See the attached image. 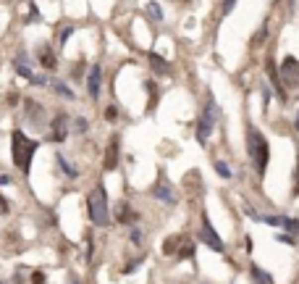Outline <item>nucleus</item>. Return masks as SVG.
<instances>
[{"instance_id": "f257e3e1", "label": "nucleus", "mask_w": 299, "mask_h": 284, "mask_svg": "<svg viewBox=\"0 0 299 284\" xmlns=\"http://www.w3.org/2000/svg\"><path fill=\"white\" fill-rule=\"evenodd\" d=\"M247 155L257 171V177H265L270 163V142L255 124H247Z\"/></svg>"}, {"instance_id": "f03ea898", "label": "nucleus", "mask_w": 299, "mask_h": 284, "mask_svg": "<svg viewBox=\"0 0 299 284\" xmlns=\"http://www.w3.org/2000/svg\"><path fill=\"white\" fill-rule=\"evenodd\" d=\"M37 148H40V142L32 140V137H26L21 129H16V132L11 134V155H13V163L21 169V174H26V177H29V171H32V158H34Z\"/></svg>"}, {"instance_id": "7ed1b4c3", "label": "nucleus", "mask_w": 299, "mask_h": 284, "mask_svg": "<svg viewBox=\"0 0 299 284\" xmlns=\"http://www.w3.org/2000/svg\"><path fill=\"white\" fill-rule=\"evenodd\" d=\"M87 213H89V221L95 226H110V205H108V189L102 182H97L95 189L87 195Z\"/></svg>"}, {"instance_id": "20e7f679", "label": "nucleus", "mask_w": 299, "mask_h": 284, "mask_svg": "<svg viewBox=\"0 0 299 284\" xmlns=\"http://www.w3.org/2000/svg\"><path fill=\"white\" fill-rule=\"evenodd\" d=\"M218 121H221V108L216 103V97L208 95V103H205L202 113L197 118V129H194V137H197L200 145H208V140H210V134H213Z\"/></svg>"}, {"instance_id": "39448f33", "label": "nucleus", "mask_w": 299, "mask_h": 284, "mask_svg": "<svg viewBox=\"0 0 299 284\" xmlns=\"http://www.w3.org/2000/svg\"><path fill=\"white\" fill-rule=\"evenodd\" d=\"M200 245L210 247L213 253H226V242L221 240V234L216 232V226H213L208 210H202V218H200Z\"/></svg>"}, {"instance_id": "423d86ee", "label": "nucleus", "mask_w": 299, "mask_h": 284, "mask_svg": "<svg viewBox=\"0 0 299 284\" xmlns=\"http://www.w3.org/2000/svg\"><path fill=\"white\" fill-rule=\"evenodd\" d=\"M278 79H281V85L286 82L289 87H299V58L294 56H286L281 61V69H278Z\"/></svg>"}, {"instance_id": "0eeeda50", "label": "nucleus", "mask_w": 299, "mask_h": 284, "mask_svg": "<svg viewBox=\"0 0 299 284\" xmlns=\"http://www.w3.org/2000/svg\"><path fill=\"white\" fill-rule=\"evenodd\" d=\"M13 66H16V71H18L24 79H29V85H34V87H48V77L34 74L32 66H29V58H26L24 53H18V58L13 61Z\"/></svg>"}, {"instance_id": "6e6552de", "label": "nucleus", "mask_w": 299, "mask_h": 284, "mask_svg": "<svg viewBox=\"0 0 299 284\" xmlns=\"http://www.w3.org/2000/svg\"><path fill=\"white\" fill-rule=\"evenodd\" d=\"M257 221H263L268 226H276V229H284L286 234H299V221L292 216H263V213H257Z\"/></svg>"}, {"instance_id": "1a4fd4ad", "label": "nucleus", "mask_w": 299, "mask_h": 284, "mask_svg": "<svg viewBox=\"0 0 299 284\" xmlns=\"http://www.w3.org/2000/svg\"><path fill=\"white\" fill-rule=\"evenodd\" d=\"M69 132H71V118L66 113H58L50 121V140L53 142H66Z\"/></svg>"}, {"instance_id": "9d476101", "label": "nucleus", "mask_w": 299, "mask_h": 284, "mask_svg": "<svg viewBox=\"0 0 299 284\" xmlns=\"http://www.w3.org/2000/svg\"><path fill=\"white\" fill-rule=\"evenodd\" d=\"M100 87H102V69H100V63H92L89 71H87V95L92 100H97Z\"/></svg>"}, {"instance_id": "9b49d317", "label": "nucleus", "mask_w": 299, "mask_h": 284, "mask_svg": "<svg viewBox=\"0 0 299 284\" xmlns=\"http://www.w3.org/2000/svg\"><path fill=\"white\" fill-rule=\"evenodd\" d=\"M265 71H268V79H265V82L276 90L278 100H281V103H286L289 95H286V87L281 85V79H278V69H276V63H273V61H265Z\"/></svg>"}, {"instance_id": "f8f14e48", "label": "nucleus", "mask_w": 299, "mask_h": 284, "mask_svg": "<svg viewBox=\"0 0 299 284\" xmlns=\"http://www.w3.org/2000/svg\"><path fill=\"white\" fill-rule=\"evenodd\" d=\"M118 158H121V137L113 134L108 140V150H105V171H116Z\"/></svg>"}, {"instance_id": "ddd939ff", "label": "nucleus", "mask_w": 299, "mask_h": 284, "mask_svg": "<svg viewBox=\"0 0 299 284\" xmlns=\"http://www.w3.org/2000/svg\"><path fill=\"white\" fill-rule=\"evenodd\" d=\"M24 108H26V116L32 118L34 126H42L45 124V108L40 103H34V100L29 97V100H24Z\"/></svg>"}, {"instance_id": "4468645a", "label": "nucleus", "mask_w": 299, "mask_h": 284, "mask_svg": "<svg viewBox=\"0 0 299 284\" xmlns=\"http://www.w3.org/2000/svg\"><path fill=\"white\" fill-rule=\"evenodd\" d=\"M152 197H157V200H160V203H165V205H173V203H176L173 187L165 185V182H160V185L152 187Z\"/></svg>"}, {"instance_id": "2eb2a0df", "label": "nucleus", "mask_w": 299, "mask_h": 284, "mask_svg": "<svg viewBox=\"0 0 299 284\" xmlns=\"http://www.w3.org/2000/svg\"><path fill=\"white\" fill-rule=\"evenodd\" d=\"M147 61H150V66H152V71L157 77H165L168 71H171V63H168L163 56H157V53L152 50V53H147Z\"/></svg>"}, {"instance_id": "dca6fc26", "label": "nucleus", "mask_w": 299, "mask_h": 284, "mask_svg": "<svg viewBox=\"0 0 299 284\" xmlns=\"http://www.w3.org/2000/svg\"><path fill=\"white\" fill-rule=\"evenodd\" d=\"M37 56H40V63H42V69L53 71L55 66H58V58H55V53L50 50V45H42V48H40V53H37Z\"/></svg>"}, {"instance_id": "f3484780", "label": "nucleus", "mask_w": 299, "mask_h": 284, "mask_svg": "<svg viewBox=\"0 0 299 284\" xmlns=\"http://www.w3.org/2000/svg\"><path fill=\"white\" fill-rule=\"evenodd\" d=\"M249 279H252V284H273V277L265 269H260L257 263L249 266Z\"/></svg>"}, {"instance_id": "a211bd4d", "label": "nucleus", "mask_w": 299, "mask_h": 284, "mask_svg": "<svg viewBox=\"0 0 299 284\" xmlns=\"http://www.w3.org/2000/svg\"><path fill=\"white\" fill-rule=\"evenodd\" d=\"M145 11H147V16L152 19L155 24H163L165 21V16H163V5L157 3V0H150V3L145 5Z\"/></svg>"}, {"instance_id": "6ab92c4d", "label": "nucleus", "mask_w": 299, "mask_h": 284, "mask_svg": "<svg viewBox=\"0 0 299 284\" xmlns=\"http://www.w3.org/2000/svg\"><path fill=\"white\" fill-rule=\"evenodd\" d=\"M48 85L53 87V93H58L61 97H66V100H74V90H71L69 85H63V82H58V79L48 82Z\"/></svg>"}, {"instance_id": "aec40b11", "label": "nucleus", "mask_w": 299, "mask_h": 284, "mask_svg": "<svg viewBox=\"0 0 299 284\" xmlns=\"http://www.w3.org/2000/svg\"><path fill=\"white\" fill-rule=\"evenodd\" d=\"M116 218H118L121 224H124V221H137V213H132V208H129V203H118Z\"/></svg>"}, {"instance_id": "412c9836", "label": "nucleus", "mask_w": 299, "mask_h": 284, "mask_svg": "<svg viewBox=\"0 0 299 284\" xmlns=\"http://www.w3.org/2000/svg\"><path fill=\"white\" fill-rule=\"evenodd\" d=\"M55 161H58V166H61V171L66 174L69 179H76V177H79V169H74L71 163H69L66 158H63V155H55Z\"/></svg>"}, {"instance_id": "4be33fe9", "label": "nucleus", "mask_w": 299, "mask_h": 284, "mask_svg": "<svg viewBox=\"0 0 299 284\" xmlns=\"http://www.w3.org/2000/svg\"><path fill=\"white\" fill-rule=\"evenodd\" d=\"M194 250H197V247H194V242H181V250H176V255H179V261H189V258H194Z\"/></svg>"}, {"instance_id": "5701e85b", "label": "nucleus", "mask_w": 299, "mask_h": 284, "mask_svg": "<svg viewBox=\"0 0 299 284\" xmlns=\"http://www.w3.org/2000/svg\"><path fill=\"white\" fill-rule=\"evenodd\" d=\"M181 242H184V240H181L179 234L168 237V240L163 242V253H165V255H173V253H176V245H181Z\"/></svg>"}, {"instance_id": "b1692460", "label": "nucleus", "mask_w": 299, "mask_h": 284, "mask_svg": "<svg viewBox=\"0 0 299 284\" xmlns=\"http://www.w3.org/2000/svg\"><path fill=\"white\" fill-rule=\"evenodd\" d=\"M87 129H89V121L84 116H79V118H74V121H71V132L74 134H84Z\"/></svg>"}, {"instance_id": "393cba45", "label": "nucleus", "mask_w": 299, "mask_h": 284, "mask_svg": "<svg viewBox=\"0 0 299 284\" xmlns=\"http://www.w3.org/2000/svg\"><path fill=\"white\" fill-rule=\"evenodd\" d=\"M129 240H132L137 247H142V242H145V232H142V226H132V232H129Z\"/></svg>"}, {"instance_id": "a878e982", "label": "nucleus", "mask_w": 299, "mask_h": 284, "mask_svg": "<svg viewBox=\"0 0 299 284\" xmlns=\"http://www.w3.org/2000/svg\"><path fill=\"white\" fill-rule=\"evenodd\" d=\"M270 93H273V90H270V85L263 79V82H260V95H263V111L270 105Z\"/></svg>"}, {"instance_id": "bb28decb", "label": "nucleus", "mask_w": 299, "mask_h": 284, "mask_svg": "<svg viewBox=\"0 0 299 284\" xmlns=\"http://www.w3.org/2000/svg\"><path fill=\"white\" fill-rule=\"evenodd\" d=\"M216 174L223 179H231V169H228V163L226 161H216Z\"/></svg>"}, {"instance_id": "cd10ccee", "label": "nucleus", "mask_w": 299, "mask_h": 284, "mask_svg": "<svg viewBox=\"0 0 299 284\" xmlns=\"http://www.w3.org/2000/svg\"><path fill=\"white\" fill-rule=\"evenodd\" d=\"M71 34H74V26H63V29H61V34H58V45H66Z\"/></svg>"}, {"instance_id": "c85d7f7f", "label": "nucleus", "mask_w": 299, "mask_h": 284, "mask_svg": "<svg viewBox=\"0 0 299 284\" xmlns=\"http://www.w3.org/2000/svg\"><path fill=\"white\" fill-rule=\"evenodd\" d=\"M276 240H278V242H284V245H294V242H297L294 237H292V234H286V232H278V234H276Z\"/></svg>"}, {"instance_id": "c756f323", "label": "nucleus", "mask_w": 299, "mask_h": 284, "mask_svg": "<svg viewBox=\"0 0 299 284\" xmlns=\"http://www.w3.org/2000/svg\"><path fill=\"white\" fill-rule=\"evenodd\" d=\"M233 5H236V0H223V8H221V16H228L233 11Z\"/></svg>"}, {"instance_id": "7c9ffc66", "label": "nucleus", "mask_w": 299, "mask_h": 284, "mask_svg": "<svg viewBox=\"0 0 299 284\" xmlns=\"http://www.w3.org/2000/svg\"><path fill=\"white\" fill-rule=\"evenodd\" d=\"M105 118H108V121H110V124H113V121H116V118H118V108H116V105H110V108H108V111H105Z\"/></svg>"}, {"instance_id": "2f4dec72", "label": "nucleus", "mask_w": 299, "mask_h": 284, "mask_svg": "<svg viewBox=\"0 0 299 284\" xmlns=\"http://www.w3.org/2000/svg\"><path fill=\"white\" fill-rule=\"evenodd\" d=\"M294 197H299V163H297V171H294Z\"/></svg>"}, {"instance_id": "473e14b6", "label": "nucleus", "mask_w": 299, "mask_h": 284, "mask_svg": "<svg viewBox=\"0 0 299 284\" xmlns=\"http://www.w3.org/2000/svg\"><path fill=\"white\" fill-rule=\"evenodd\" d=\"M29 11H32V16H29V21H40V11H37V5H34V3L29 5Z\"/></svg>"}, {"instance_id": "72a5a7b5", "label": "nucleus", "mask_w": 299, "mask_h": 284, "mask_svg": "<svg viewBox=\"0 0 299 284\" xmlns=\"http://www.w3.org/2000/svg\"><path fill=\"white\" fill-rule=\"evenodd\" d=\"M265 34H268V29L263 26V29L257 32V37H255V45H260V42H265Z\"/></svg>"}, {"instance_id": "f704fd0d", "label": "nucleus", "mask_w": 299, "mask_h": 284, "mask_svg": "<svg viewBox=\"0 0 299 284\" xmlns=\"http://www.w3.org/2000/svg\"><path fill=\"white\" fill-rule=\"evenodd\" d=\"M244 250L252 253V237H244Z\"/></svg>"}, {"instance_id": "c9c22d12", "label": "nucleus", "mask_w": 299, "mask_h": 284, "mask_svg": "<svg viewBox=\"0 0 299 284\" xmlns=\"http://www.w3.org/2000/svg\"><path fill=\"white\" fill-rule=\"evenodd\" d=\"M0 185H11V177H8V174H0Z\"/></svg>"}, {"instance_id": "e433bc0d", "label": "nucleus", "mask_w": 299, "mask_h": 284, "mask_svg": "<svg viewBox=\"0 0 299 284\" xmlns=\"http://www.w3.org/2000/svg\"><path fill=\"white\" fill-rule=\"evenodd\" d=\"M32 279H34V284H42V282H45V277H42V274H34Z\"/></svg>"}, {"instance_id": "4c0bfd02", "label": "nucleus", "mask_w": 299, "mask_h": 284, "mask_svg": "<svg viewBox=\"0 0 299 284\" xmlns=\"http://www.w3.org/2000/svg\"><path fill=\"white\" fill-rule=\"evenodd\" d=\"M294 129H299V113H297V118H294Z\"/></svg>"}, {"instance_id": "58836bf2", "label": "nucleus", "mask_w": 299, "mask_h": 284, "mask_svg": "<svg viewBox=\"0 0 299 284\" xmlns=\"http://www.w3.org/2000/svg\"><path fill=\"white\" fill-rule=\"evenodd\" d=\"M71 284H81V282H79V279H76V277H74V279H71Z\"/></svg>"}, {"instance_id": "ea45409f", "label": "nucleus", "mask_w": 299, "mask_h": 284, "mask_svg": "<svg viewBox=\"0 0 299 284\" xmlns=\"http://www.w3.org/2000/svg\"><path fill=\"white\" fill-rule=\"evenodd\" d=\"M0 284H5V282H0Z\"/></svg>"}]
</instances>
